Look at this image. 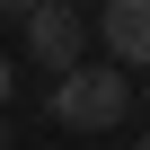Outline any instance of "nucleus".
Instances as JSON below:
<instances>
[{"instance_id":"1","label":"nucleus","mask_w":150,"mask_h":150,"mask_svg":"<svg viewBox=\"0 0 150 150\" xmlns=\"http://www.w3.org/2000/svg\"><path fill=\"white\" fill-rule=\"evenodd\" d=\"M44 115H53L62 132H115V124L132 115V71H124V62H80V71H62L53 97H44Z\"/></svg>"},{"instance_id":"2","label":"nucleus","mask_w":150,"mask_h":150,"mask_svg":"<svg viewBox=\"0 0 150 150\" xmlns=\"http://www.w3.org/2000/svg\"><path fill=\"white\" fill-rule=\"evenodd\" d=\"M80 44H88V27H80L71 0H44V9L27 18V62H44L53 80H62V71H80Z\"/></svg>"},{"instance_id":"3","label":"nucleus","mask_w":150,"mask_h":150,"mask_svg":"<svg viewBox=\"0 0 150 150\" xmlns=\"http://www.w3.org/2000/svg\"><path fill=\"white\" fill-rule=\"evenodd\" d=\"M97 44H106V62L150 71V0H106L97 9Z\"/></svg>"},{"instance_id":"4","label":"nucleus","mask_w":150,"mask_h":150,"mask_svg":"<svg viewBox=\"0 0 150 150\" xmlns=\"http://www.w3.org/2000/svg\"><path fill=\"white\" fill-rule=\"evenodd\" d=\"M35 9H44V0H0V18H9V27H27Z\"/></svg>"},{"instance_id":"5","label":"nucleus","mask_w":150,"mask_h":150,"mask_svg":"<svg viewBox=\"0 0 150 150\" xmlns=\"http://www.w3.org/2000/svg\"><path fill=\"white\" fill-rule=\"evenodd\" d=\"M0 106H9V53H0Z\"/></svg>"},{"instance_id":"6","label":"nucleus","mask_w":150,"mask_h":150,"mask_svg":"<svg viewBox=\"0 0 150 150\" xmlns=\"http://www.w3.org/2000/svg\"><path fill=\"white\" fill-rule=\"evenodd\" d=\"M0 150H9V115H0Z\"/></svg>"},{"instance_id":"7","label":"nucleus","mask_w":150,"mask_h":150,"mask_svg":"<svg viewBox=\"0 0 150 150\" xmlns=\"http://www.w3.org/2000/svg\"><path fill=\"white\" fill-rule=\"evenodd\" d=\"M71 9H88V0H71ZM97 9H106V0H97Z\"/></svg>"},{"instance_id":"8","label":"nucleus","mask_w":150,"mask_h":150,"mask_svg":"<svg viewBox=\"0 0 150 150\" xmlns=\"http://www.w3.org/2000/svg\"><path fill=\"white\" fill-rule=\"evenodd\" d=\"M132 150H150V132H141V141H132Z\"/></svg>"},{"instance_id":"9","label":"nucleus","mask_w":150,"mask_h":150,"mask_svg":"<svg viewBox=\"0 0 150 150\" xmlns=\"http://www.w3.org/2000/svg\"><path fill=\"white\" fill-rule=\"evenodd\" d=\"M141 106H150V88H141Z\"/></svg>"}]
</instances>
